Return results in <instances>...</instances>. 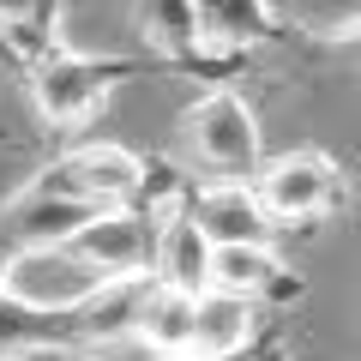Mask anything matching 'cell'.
I'll return each mask as SVG.
<instances>
[{"instance_id":"cell-9","label":"cell","mask_w":361,"mask_h":361,"mask_svg":"<svg viewBox=\"0 0 361 361\" xmlns=\"http://www.w3.org/2000/svg\"><path fill=\"white\" fill-rule=\"evenodd\" d=\"M103 289V277L73 253V247H37V253H18L13 265V295L30 307H78Z\"/></svg>"},{"instance_id":"cell-1","label":"cell","mask_w":361,"mask_h":361,"mask_svg":"<svg viewBox=\"0 0 361 361\" xmlns=\"http://www.w3.org/2000/svg\"><path fill=\"white\" fill-rule=\"evenodd\" d=\"M139 61H121V54H90V49H54L49 61H37L25 73V97L37 109V121L49 133H85L90 121L109 109L127 78H139Z\"/></svg>"},{"instance_id":"cell-6","label":"cell","mask_w":361,"mask_h":361,"mask_svg":"<svg viewBox=\"0 0 361 361\" xmlns=\"http://www.w3.org/2000/svg\"><path fill=\"white\" fill-rule=\"evenodd\" d=\"M90 217H97L90 205H78V199L54 193V187H42V180L30 175L25 187L0 205V235H6L18 253H37V247H66Z\"/></svg>"},{"instance_id":"cell-13","label":"cell","mask_w":361,"mask_h":361,"mask_svg":"<svg viewBox=\"0 0 361 361\" xmlns=\"http://www.w3.org/2000/svg\"><path fill=\"white\" fill-rule=\"evenodd\" d=\"M211 253H217V247L205 241V229L180 211V217H169L163 229H157V271H151V283L180 289V295H205L211 289Z\"/></svg>"},{"instance_id":"cell-3","label":"cell","mask_w":361,"mask_h":361,"mask_svg":"<svg viewBox=\"0 0 361 361\" xmlns=\"http://www.w3.org/2000/svg\"><path fill=\"white\" fill-rule=\"evenodd\" d=\"M253 193H259V205L271 211V223L301 229V223H319V217H331V211L343 205L349 180H343V163H337L331 151L301 145V151L265 157V169L253 175Z\"/></svg>"},{"instance_id":"cell-20","label":"cell","mask_w":361,"mask_h":361,"mask_svg":"<svg viewBox=\"0 0 361 361\" xmlns=\"http://www.w3.org/2000/svg\"><path fill=\"white\" fill-rule=\"evenodd\" d=\"M0 361H6V355H0Z\"/></svg>"},{"instance_id":"cell-2","label":"cell","mask_w":361,"mask_h":361,"mask_svg":"<svg viewBox=\"0 0 361 361\" xmlns=\"http://www.w3.org/2000/svg\"><path fill=\"white\" fill-rule=\"evenodd\" d=\"M180 139L193 151V163L205 169V180H253L265 169V145H259L253 103L229 85H211L205 97L187 103L180 115Z\"/></svg>"},{"instance_id":"cell-4","label":"cell","mask_w":361,"mask_h":361,"mask_svg":"<svg viewBox=\"0 0 361 361\" xmlns=\"http://www.w3.org/2000/svg\"><path fill=\"white\" fill-rule=\"evenodd\" d=\"M145 169H151V157L127 151V145L85 139V145H66L49 169H37V180L54 187V193H66V199H78V205H90V211H115V205L139 199Z\"/></svg>"},{"instance_id":"cell-5","label":"cell","mask_w":361,"mask_h":361,"mask_svg":"<svg viewBox=\"0 0 361 361\" xmlns=\"http://www.w3.org/2000/svg\"><path fill=\"white\" fill-rule=\"evenodd\" d=\"M66 247H73L103 283H151V271H157V223L139 217L133 205L97 211Z\"/></svg>"},{"instance_id":"cell-10","label":"cell","mask_w":361,"mask_h":361,"mask_svg":"<svg viewBox=\"0 0 361 361\" xmlns=\"http://www.w3.org/2000/svg\"><path fill=\"white\" fill-rule=\"evenodd\" d=\"M199 25H205V42L223 54H247L289 37V18L271 0H199Z\"/></svg>"},{"instance_id":"cell-12","label":"cell","mask_w":361,"mask_h":361,"mask_svg":"<svg viewBox=\"0 0 361 361\" xmlns=\"http://www.w3.org/2000/svg\"><path fill=\"white\" fill-rule=\"evenodd\" d=\"M193 313H199V295H180V289L151 283L145 301H139L133 343H145L157 361H193Z\"/></svg>"},{"instance_id":"cell-18","label":"cell","mask_w":361,"mask_h":361,"mask_svg":"<svg viewBox=\"0 0 361 361\" xmlns=\"http://www.w3.org/2000/svg\"><path fill=\"white\" fill-rule=\"evenodd\" d=\"M30 13V0H0V25H18Z\"/></svg>"},{"instance_id":"cell-16","label":"cell","mask_w":361,"mask_h":361,"mask_svg":"<svg viewBox=\"0 0 361 361\" xmlns=\"http://www.w3.org/2000/svg\"><path fill=\"white\" fill-rule=\"evenodd\" d=\"M13 265H18V247L6 241V235H0V301L13 295Z\"/></svg>"},{"instance_id":"cell-8","label":"cell","mask_w":361,"mask_h":361,"mask_svg":"<svg viewBox=\"0 0 361 361\" xmlns=\"http://www.w3.org/2000/svg\"><path fill=\"white\" fill-rule=\"evenodd\" d=\"M139 37L151 61L180 66L193 78H205V66L217 61V49L205 42V25H199V0H139Z\"/></svg>"},{"instance_id":"cell-19","label":"cell","mask_w":361,"mask_h":361,"mask_svg":"<svg viewBox=\"0 0 361 361\" xmlns=\"http://www.w3.org/2000/svg\"><path fill=\"white\" fill-rule=\"evenodd\" d=\"M13 145H18V133H13V127H0V151H13Z\"/></svg>"},{"instance_id":"cell-11","label":"cell","mask_w":361,"mask_h":361,"mask_svg":"<svg viewBox=\"0 0 361 361\" xmlns=\"http://www.w3.org/2000/svg\"><path fill=\"white\" fill-rule=\"evenodd\" d=\"M253 343H259L253 301L205 289L199 295V313H193V361H241Z\"/></svg>"},{"instance_id":"cell-14","label":"cell","mask_w":361,"mask_h":361,"mask_svg":"<svg viewBox=\"0 0 361 361\" xmlns=\"http://www.w3.org/2000/svg\"><path fill=\"white\" fill-rule=\"evenodd\" d=\"M283 271L289 265L271 253V241H235V247H217L211 253V289L241 295V301H265Z\"/></svg>"},{"instance_id":"cell-15","label":"cell","mask_w":361,"mask_h":361,"mask_svg":"<svg viewBox=\"0 0 361 361\" xmlns=\"http://www.w3.org/2000/svg\"><path fill=\"white\" fill-rule=\"evenodd\" d=\"M295 25L325 42H361V0H301Z\"/></svg>"},{"instance_id":"cell-17","label":"cell","mask_w":361,"mask_h":361,"mask_svg":"<svg viewBox=\"0 0 361 361\" xmlns=\"http://www.w3.org/2000/svg\"><path fill=\"white\" fill-rule=\"evenodd\" d=\"M247 355H253V361H289V349H283V337H259Z\"/></svg>"},{"instance_id":"cell-7","label":"cell","mask_w":361,"mask_h":361,"mask_svg":"<svg viewBox=\"0 0 361 361\" xmlns=\"http://www.w3.org/2000/svg\"><path fill=\"white\" fill-rule=\"evenodd\" d=\"M187 217L205 229L211 247H235V241H271V211L259 205L253 180H193Z\"/></svg>"}]
</instances>
